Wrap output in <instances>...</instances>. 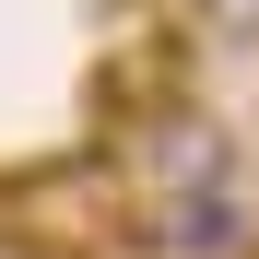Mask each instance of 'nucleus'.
<instances>
[{
    "label": "nucleus",
    "mask_w": 259,
    "mask_h": 259,
    "mask_svg": "<svg viewBox=\"0 0 259 259\" xmlns=\"http://www.w3.org/2000/svg\"><path fill=\"white\" fill-rule=\"evenodd\" d=\"M153 259H247V200L236 189H177V200H153Z\"/></svg>",
    "instance_id": "f257e3e1"
},
{
    "label": "nucleus",
    "mask_w": 259,
    "mask_h": 259,
    "mask_svg": "<svg viewBox=\"0 0 259 259\" xmlns=\"http://www.w3.org/2000/svg\"><path fill=\"white\" fill-rule=\"evenodd\" d=\"M0 259H71V236H48V224H0Z\"/></svg>",
    "instance_id": "f03ea898"
},
{
    "label": "nucleus",
    "mask_w": 259,
    "mask_h": 259,
    "mask_svg": "<svg viewBox=\"0 0 259 259\" xmlns=\"http://www.w3.org/2000/svg\"><path fill=\"white\" fill-rule=\"evenodd\" d=\"M200 24L212 35H259V0H200Z\"/></svg>",
    "instance_id": "7ed1b4c3"
}]
</instances>
